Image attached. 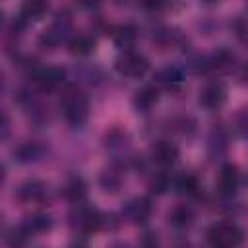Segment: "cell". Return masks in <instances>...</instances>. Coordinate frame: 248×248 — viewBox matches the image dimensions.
Wrapping results in <instances>:
<instances>
[{"mask_svg":"<svg viewBox=\"0 0 248 248\" xmlns=\"http://www.w3.org/2000/svg\"><path fill=\"white\" fill-rule=\"evenodd\" d=\"M66 45L74 56H89L95 50V39L91 35H85V33L74 35L72 39H68Z\"/></svg>","mask_w":248,"mask_h":248,"instance_id":"17","label":"cell"},{"mask_svg":"<svg viewBox=\"0 0 248 248\" xmlns=\"http://www.w3.org/2000/svg\"><path fill=\"white\" fill-rule=\"evenodd\" d=\"M46 10H48V2L46 0H21L19 17L25 23H33V21L43 19Z\"/></svg>","mask_w":248,"mask_h":248,"instance_id":"15","label":"cell"},{"mask_svg":"<svg viewBox=\"0 0 248 248\" xmlns=\"http://www.w3.org/2000/svg\"><path fill=\"white\" fill-rule=\"evenodd\" d=\"M236 66V56L229 48H217L209 56L200 58L198 62V72H231Z\"/></svg>","mask_w":248,"mask_h":248,"instance_id":"8","label":"cell"},{"mask_svg":"<svg viewBox=\"0 0 248 248\" xmlns=\"http://www.w3.org/2000/svg\"><path fill=\"white\" fill-rule=\"evenodd\" d=\"M240 188V170L232 163H225L217 176V190L223 196H234Z\"/></svg>","mask_w":248,"mask_h":248,"instance_id":"13","label":"cell"},{"mask_svg":"<svg viewBox=\"0 0 248 248\" xmlns=\"http://www.w3.org/2000/svg\"><path fill=\"white\" fill-rule=\"evenodd\" d=\"M66 72L58 66H46V68H39L33 74V81L41 91H52L56 87H60L64 83Z\"/></svg>","mask_w":248,"mask_h":248,"instance_id":"12","label":"cell"},{"mask_svg":"<svg viewBox=\"0 0 248 248\" xmlns=\"http://www.w3.org/2000/svg\"><path fill=\"white\" fill-rule=\"evenodd\" d=\"M151 213H153V203L145 196L132 198L122 205V217L134 225H143L151 217Z\"/></svg>","mask_w":248,"mask_h":248,"instance_id":"9","label":"cell"},{"mask_svg":"<svg viewBox=\"0 0 248 248\" xmlns=\"http://www.w3.org/2000/svg\"><path fill=\"white\" fill-rule=\"evenodd\" d=\"M236 130L240 136L248 138V107H244V110L236 114Z\"/></svg>","mask_w":248,"mask_h":248,"instance_id":"25","label":"cell"},{"mask_svg":"<svg viewBox=\"0 0 248 248\" xmlns=\"http://www.w3.org/2000/svg\"><path fill=\"white\" fill-rule=\"evenodd\" d=\"M202 4H205V6H215V4H219L221 0H200Z\"/></svg>","mask_w":248,"mask_h":248,"instance_id":"29","label":"cell"},{"mask_svg":"<svg viewBox=\"0 0 248 248\" xmlns=\"http://www.w3.org/2000/svg\"><path fill=\"white\" fill-rule=\"evenodd\" d=\"M172 188L178 192V194H184V196H196L198 190H200V182L194 174H180L172 180Z\"/></svg>","mask_w":248,"mask_h":248,"instance_id":"21","label":"cell"},{"mask_svg":"<svg viewBox=\"0 0 248 248\" xmlns=\"http://www.w3.org/2000/svg\"><path fill=\"white\" fill-rule=\"evenodd\" d=\"M169 186H170V180H169L165 174H155V176L151 178V192H155V194L167 192Z\"/></svg>","mask_w":248,"mask_h":248,"instance_id":"24","label":"cell"},{"mask_svg":"<svg viewBox=\"0 0 248 248\" xmlns=\"http://www.w3.org/2000/svg\"><path fill=\"white\" fill-rule=\"evenodd\" d=\"M149 159L159 167H170L178 161V147L170 140H159L149 147Z\"/></svg>","mask_w":248,"mask_h":248,"instance_id":"11","label":"cell"},{"mask_svg":"<svg viewBox=\"0 0 248 248\" xmlns=\"http://www.w3.org/2000/svg\"><path fill=\"white\" fill-rule=\"evenodd\" d=\"M236 78H238V81H240L242 85H248V60L242 62V64L238 66V70H236Z\"/></svg>","mask_w":248,"mask_h":248,"instance_id":"27","label":"cell"},{"mask_svg":"<svg viewBox=\"0 0 248 248\" xmlns=\"http://www.w3.org/2000/svg\"><path fill=\"white\" fill-rule=\"evenodd\" d=\"M99 184H101V188H103L105 192H108V194L118 192V190H120V184H122V174H120V170H116V169L105 170V172L101 174V178H99Z\"/></svg>","mask_w":248,"mask_h":248,"instance_id":"23","label":"cell"},{"mask_svg":"<svg viewBox=\"0 0 248 248\" xmlns=\"http://www.w3.org/2000/svg\"><path fill=\"white\" fill-rule=\"evenodd\" d=\"M170 0H141V6L147 10V12H161L169 6Z\"/></svg>","mask_w":248,"mask_h":248,"instance_id":"26","label":"cell"},{"mask_svg":"<svg viewBox=\"0 0 248 248\" xmlns=\"http://www.w3.org/2000/svg\"><path fill=\"white\" fill-rule=\"evenodd\" d=\"M169 223H170L174 229H178V231L188 229V227L194 223V211H192L188 205H184V203L174 205V207L169 211Z\"/></svg>","mask_w":248,"mask_h":248,"instance_id":"18","label":"cell"},{"mask_svg":"<svg viewBox=\"0 0 248 248\" xmlns=\"http://www.w3.org/2000/svg\"><path fill=\"white\" fill-rule=\"evenodd\" d=\"M64 196L72 203H81L87 198V186L79 176H74L66 186H64Z\"/></svg>","mask_w":248,"mask_h":248,"instance_id":"20","label":"cell"},{"mask_svg":"<svg viewBox=\"0 0 248 248\" xmlns=\"http://www.w3.org/2000/svg\"><path fill=\"white\" fill-rule=\"evenodd\" d=\"M14 196L17 198L19 203H46V200L50 198V188L43 180L29 178L16 188Z\"/></svg>","mask_w":248,"mask_h":248,"instance_id":"6","label":"cell"},{"mask_svg":"<svg viewBox=\"0 0 248 248\" xmlns=\"http://www.w3.org/2000/svg\"><path fill=\"white\" fill-rule=\"evenodd\" d=\"M138 39V33H136V27L134 25H120L116 27V31L112 33V41L114 45L120 48V50H128L134 46Z\"/></svg>","mask_w":248,"mask_h":248,"instance_id":"19","label":"cell"},{"mask_svg":"<svg viewBox=\"0 0 248 248\" xmlns=\"http://www.w3.org/2000/svg\"><path fill=\"white\" fill-rule=\"evenodd\" d=\"M58 107L64 120L72 128H81L89 118V97L76 83H68L62 87L58 97Z\"/></svg>","mask_w":248,"mask_h":248,"instance_id":"1","label":"cell"},{"mask_svg":"<svg viewBox=\"0 0 248 248\" xmlns=\"http://www.w3.org/2000/svg\"><path fill=\"white\" fill-rule=\"evenodd\" d=\"M157 81H159L161 85L169 87V89H176V87L182 85V81H184V74H182L178 68L170 66V68H165V70L159 72Z\"/></svg>","mask_w":248,"mask_h":248,"instance_id":"22","label":"cell"},{"mask_svg":"<svg viewBox=\"0 0 248 248\" xmlns=\"http://www.w3.org/2000/svg\"><path fill=\"white\" fill-rule=\"evenodd\" d=\"M159 101V87L157 85H143L136 91L132 103L138 112H149Z\"/></svg>","mask_w":248,"mask_h":248,"instance_id":"14","label":"cell"},{"mask_svg":"<svg viewBox=\"0 0 248 248\" xmlns=\"http://www.w3.org/2000/svg\"><path fill=\"white\" fill-rule=\"evenodd\" d=\"M227 97H229L227 85L221 79H213L200 89L198 103L203 110H219L227 103Z\"/></svg>","mask_w":248,"mask_h":248,"instance_id":"7","label":"cell"},{"mask_svg":"<svg viewBox=\"0 0 248 248\" xmlns=\"http://www.w3.org/2000/svg\"><path fill=\"white\" fill-rule=\"evenodd\" d=\"M114 68L120 76L130 78V79H140L147 74L149 70V60L145 58V54L138 52V50H122L116 60H114Z\"/></svg>","mask_w":248,"mask_h":248,"instance_id":"4","label":"cell"},{"mask_svg":"<svg viewBox=\"0 0 248 248\" xmlns=\"http://www.w3.org/2000/svg\"><path fill=\"white\" fill-rule=\"evenodd\" d=\"M205 236L213 248H234V246H240L244 240L242 229L234 221H229V219H219L211 223Z\"/></svg>","mask_w":248,"mask_h":248,"instance_id":"2","label":"cell"},{"mask_svg":"<svg viewBox=\"0 0 248 248\" xmlns=\"http://www.w3.org/2000/svg\"><path fill=\"white\" fill-rule=\"evenodd\" d=\"M70 19H68V16H58L54 21H52V25L41 35V39H39V43L45 46V48H56L64 39H66V35H68V31H70Z\"/></svg>","mask_w":248,"mask_h":248,"instance_id":"10","label":"cell"},{"mask_svg":"<svg viewBox=\"0 0 248 248\" xmlns=\"http://www.w3.org/2000/svg\"><path fill=\"white\" fill-rule=\"evenodd\" d=\"M70 227L76 234H83L89 236L93 232H97L103 227V215L87 205H78L72 213H70Z\"/></svg>","mask_w":248,"mask_h":248,"instance_id":"5","label":"cell"},{"mask_svg":"<svg viewBox=\"0 0 248 248\" xmlns=\"http://www.w3.org/2000/svg\"><path fill=\"white\" fill-rule=\"evenodd\" d=\"M83 10H95V8H99V4H101V0H76Z\"/></svg>","mask_w":248,"mask_h":248,"instance_id":"28","label":"cell"},{"mask_svg":"<svg viewBox=\"0 0 248 248\" xmlns=\"http://www.w3.org/2000/svg\"><path fill=\"white\" fill-rule=\"evenodd\" d=\"M52 229V217L46 213H33L29 215L23 223H19L12 234H10V244H25L29 238L39 236V234H46Z\"/></svg>","mask_w":248,"mask_h":248,"instance_id":"3","label":"cell"},{"mask_svg":"<svg viewBox=\"0 0 248 248\" xmlns=\"http://www.w3.org/2000/svg\"><path fill=\"white\" fill-rule=\"evenodd\" d=\"M43 155H45V147L41 143H35V141H25V143H21V145H17L14 149V159L17 163H21V165L35 163Z\"/></svg>","mask_w":248,"mask_h":248,"instance_id":"16","label":"cell"}]
</instances>
